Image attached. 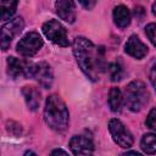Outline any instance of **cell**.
Segmentation results:
<instances>
[{
	"label": "cell",
	"instance_id": "20",
	"mask_svg": "<svg viewBox=\"0 0 156 156\" xmlns=\"http://www.w3.org/2000/svg\"><path fill=\"white\" fill-rule=\"evenodd\" d=\"M7 130H9V133H11L12 135H15V136H18V135H21V133H22V127H21V124H18L17 122H13V121H7Z\"/></svg>",
	"mask_w": 156,
	"mask_h": 156
},
{
	"label": "cell",
	"instance_id": "25",
	"mask_svg": "<svg viewBox=\"0 0 156 156\" xmlns=\"http://www.w3.org/2000/svg\"><path fill=\"white\" fill-rule=\"evenodd\" d=\"M152 13H154V15L156 16V2H155V4L152 5Z\"/></svg>",
	"mask_w": 156,
	"mask_h": 156
},
{
	"label": "cell",
	"instance_id": "13",
	"mask_svg": "<svg viewBox=\"0 0 156 156\" xmlns=\"http://www.w3.org/2000/svg\"><path fill=\"white\" fill-rule=\"evenodd\" d=\"M28 66H29L28 62L16 58L13 56L7 58V73L12 78H17L20 76H26Z\"/></svg>",
	"mask_w": 156,
	"mask_h": 156
},
{
	"label": "cell",
	"instance_id": "23",
	"mask_svg": "<svg viewBox=\"0 0 156 156\" xmlns=\"http://www.w3.org/2000/svg\"><path fill=\"white\" fill-rule=\"evenodd\" d=\"M150 80H151V84L154 85L155 90H156V65L151 68V72H150Z\"/></svg>",
	"mask_w": 156,
	"mask_h": 156
},
{
	"label": "cell",
	"instance_id": "21",
	"mask_svg": "<svg viewBox=\"0 0 156 156\" xmlns=\"http://www.w3.org/2000/svg\"><path fill=\"white\" fill-rule=\"evenodd\" d=\"M145 123H146V126H147L150 129L156 130V107L152 108V110L149 112Z\"/></svg>",
	"mask_w": 156,
	"mask_h": 156
},
{
	"label": "cell",
	"instance_id": "15",
	"mask_svg": "<svg viewBox=\"0 0 156 156\" xmlns=\"http://www.w3.org/2000/svg\"><path fill=\"white\" fill-rule=\"evenodd\" d=\"M123 102L122 93L118 88H111L108 94V106L112 112H119Z\"/></svg>",
	"mask_w": 156,
	"mask_h": 156
},
{
	"label": "cell",
	"instance_id": "19",
	"mask_svg": "<svg viewBox=\"0 0 156 156\" xmlns=\"http://www.w3.org/2000/svg\"><path fill=\"white\" fill-rule=\"evenodd\" d=\"M145 33L147 35V38L150 39V41L152 43V45L156 46V23H150L145 27Z\"/></svg>",
	"mask_w": 156,
	"mask_h": 156
},
{
	"label": "cell",
	"instance_id": "10",
	"mask_svg": "<svg viewBox=\"0 0 156 156\" xmlns=\"http://www.w3.org/2000/svg\"><path fill=\"white\" fill-rule=\"evenodd\" d=\"M55 10L57 16L68 22L73 23L76 20V4L73 0H56L55 2Z\"/></svg>",
	"mask_w": 156,
	"mask_h": 156
},
{
	"label": "cell",
	"instance_id": "16",
	"mask_svg": "<svg viewBox=\"0 0 156 156\" xmlns=\"http://www.w3.org/2000/svg\"><path fill=\"white\" fill-rule=\"evenodd\" d=\"M18 0H1L0 1V10H1V20L7 21L10 20L13 13L16 12Z\"/></svg>",
	"mask_w": 156,
	"mask_h": 156
},
{
	"label": "cell",
	"instance_id": "7",
	"mask_svg": "<svg viewBox=\"0 0 156 156\" xmlns=\"http://www.w3.org/2000/svg\"><path fill=\"white\" fill-rule=\"evenodd\" d=\"M43 46V39L37 32L27 33L17 44V52L21 56L30 57L35 55Z\"/></svg>",
	"mask_w": 156,
	"mask_h": 156
},
{
	"label": "cell",
	"instance_id": "4",
	"mask_svg": "<svg viewBox=\"0 0 156 156\" xmlns=\"http://www.w3.org/2000/svg\"><path fill=\"white\" fill-rule=\"evenodd\" d=\"M24 77L35 79L45 89H49L54 82V73L51 66L44 61L39 63H29Z\"/></svg>",
	"mask_w": 156,
	"mask_h": 156
},
{
	"label": "cell",
	"instance_id": "1",
	"mask_svg": "<svg viewBox=\"0 0 156 156\" xmlns=\"http://www.w3.org/2000/svg\"><path fill=\"white\" fill-rule=\"evenodd\" d=\"M72 50L82 72L90 80L96 82L102 71V48L98 49L89 39L77 37L72 43Z\"/></svg>",
	"mask_w": 156,
	"mask_h": 156
},
{
	"label": "cell",
	"instance_id": "3",
	"mask_svg": "<svg viewBox=\"0 0 156 156\" xmlns=\"http://www.w3.org/2000/svg\"><path fill=\"white\" fill-rule=\"evenodd\" d=\"M147 101H149V93L143 82L133 80L127 85L124 91V104L130 111L133 112L140 111L147 104Z\"/></svg>",
	"mask_w": 156,
	"mask_h": 156
},
{
	"label": "cell",
	"instance_id": "9",
	"mask_svg": "<svg viewBox=\"0 0 156 156\" xmlns=\"http://www.w3.org/2000/svg\"><path fill=\"white\" fill-rule=\"evenodd\" d=\"M69 147L73 155H91L94 152L93 141L84 135H73L69 140Z\"/></svg>",
	"mask_w": 156,
	"mask_h": 156
},
{
	"label": "cell",
	"instance_id": "6",
	"mask_svg": "<svg viewBox=\"0 0 156 156\" xmlns=\"http://www.w3.org/2000/svg\"><path fill=\"white\" fill-rule=\"evenodd\" d=\"M108 130L112 135V139L115 140V143L123 147V149H128L133 145V135L132 133L127 129V127L117 118H112L108 122Z\"/></svg>",
	"mask_w": 156,
	"mask_h": 156
},
{
	"label": "cell",
	"instance_id": "14",
	"mask_svg": "<svg viewBox=\"0 0 156 156\" xmlns=\"http://www.w3.org/2000/svg\"><path fill=\"white\" fill-rule=\"evenodd\" d=\"M112 15H113V21H115V23H116L117 27L126 28L127 26H129L132 16H130L129 10L126 6H123V5L116 6L113 9V13Z\"/></svg>",
	"mask_w": 156,
	"mask_h": 156
},
{
	"label": "cell",
	"instance_id": "2",
	"mask_svg": "<svg viewBox=\"0 0 156 156\" xmlns=\"http://www.w3.org/2000/svg\"><path fill=\"white\" fill-rule=\"evenodd\" d=\"M44 121L45 123L56 132H63L68 127L69 113L66 104L61 98L52 94L48 96L44 107Z\"/></svg>",
	"mask_w": 156,
	"mask_h": 156
},
{
	"label": "cell",
	"instance_id": "18",
	"mask_svg": "<svg viewBox=\"0 0 156 156\" xmlns=\"http://www.w3.org/2000/svg\"><path fill=\"white\" fill-rule=\"evenodd\" d=\"M108 73H110V78L112 82H117L122 78V67L119 63L113 62L108 65Z\"/></svg>",
	"mask_w": 156,
	"mask_h": 156
},
{
	"label": "cell",
	"instance_id": "17",
	"mask_svg": "<svg viewBox=\"0 0 156 156\" xmlns=\"http://www.w3.org/2000/svg\"><path fill=\"white\" fill-rule=\"evenodd\" d=\"M140 147L145 154L152 155L156 152V134L154 133H147L141 138L140 141Z\"/></svg>",
	"mask_w": 156,
	"mask_h": 156
},
{
	"label": "cell",
	"instance_id": "22",
	"mask_svg": "<svg viewBox=\"0 0 156 156\" xmlns=\"http://www.w3.org/2000/svg\"><path fill=\"white\" fill-rule=\"evenodd\" d=\"M78 1L85 10H91L96 5V0H78Z\"/></svg>",
	"mask_w": 156,
	"mask_h": 156
},
{
	"label": "cell",
	"instance_id": "11",
	"mask_svg": "<svg viewBox=\"0 0 156 156\" xmlns=\"http://www.w3.org/2000/svg\"><path fill=\"white\" fill-rule=\"evenodd\" d=\"M124 51L134 58H143L147 54V46L135 35H130L124 45Z\"/></svg>",
	"mask_w": 156,
	"mask_h": 156
},
{
	"label": "cell",
	"instance_id": "8",
	"mask_svg": "<svg viewBox=\"0 0 156 156\" xmlns=\"http://www.w3.org/2000/svg\"><path fill=\"white\" fill-rule=\"evenodd\" d=\"M24 27V22L22 17H16L5 23L1 28V49L5 51L10 46L12 39L17 37Z\"/></svg>",
	"mask_w": 156,
	"mask_h": 156
},
{
	"label": "cell",
	"instance_id": "5",
	"mask_svg": "<svg viewBox=\"0 0 156 156\" xmlns=\"http://www.w3.org/2000/svg\"><path fill=\"white\" fill-rule=\"evenodd\" d=\"M41 30L44 33V35L52 41L54 44L58 45V46H68V38H67V32L66 28L56 20H50L48 22H45L41 27Z\"/></svg>",
	"mask_w": 156,
	"mask_h": 156
},
{
	"label": "cell",
	"instance_id": "12",
	"mask_svg": "<svg viewBox=\"0 0 156 156\" xmlns=\"http://www.w3.org/2000/svg\"><path fill=\"white\" fill-rule=\"evenodd\" d=\"M22 94L24 96V100H26L28 108L30 111H37L39 108L40 101H41L40 91L33 85H26L22 88Z\"/></svg>",
	"mask_w": 156,
	"mask_h": 156
},
{
	"label": "cell",
	"instance_id": "24",
	"mask_svg": "<svg viewBox=\"0 0 156 156\" xmlns=\"http://www.w3.org/2000/svg\"><path fill=\"white\" fill-rule=\"evenodd\" d=\"M56 154H63V155H67V151L61 150V149H56V150L51 151V155H56Z\"/></svg>",
	"mask_w": 156,
	"mask_h": 156
}]
</instances>
